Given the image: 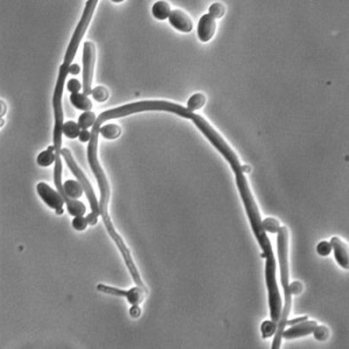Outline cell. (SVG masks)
Wrapping results in <instances>:
<instances>
[{
	"label": "cell",
	"mask_w": 349,
	"mask_h": 349,
	"mask_svg": "<svg viewBox=\"0 0 349 349\" xmlns=\"http://www.w3.org/2000/svg\"><path fill=\"white\" fill-rule=\"evenodd\" d=\"M96 0H89L85 4V8L83 12V15L78 22L75 33H73L71 40L65 52V57L63 63L61 64L59 70V76H57L56 86L54 90V96H52V109H54V119H55V125H54V147L55 149V167H54V183L57 189V192L63 197L64 203L67 204L68 211L72 217H80L84 216L86 213V207L83 203L78 202L77 199H70L65 196L63 191V183H62V155H61V150H62V135H63V125H64V116H63V108H62V97H63V90L65 85V78H67L69 73V67L72 63L73 59L77 54L78 47L83 36L85 34L86 30H88L90 21H91L94 10L97 6Z\"/></svg>",
	"instance_id": "6da1fadb"
},
{
	"label": "cell",
	"mask_w": 349,
	"mask_h": 349,
	"mask_svg": "<svg viewBox=\"0 0 349 349\" xmlns=\"http://www.w3.org/2000/svg\"><path fill=\"white\" fill-rule=\"evenodd\" d=\"M139 113V102L137 105V102H132V104H127L124 106H120V108L109 110L106 112L101 113L99 117L96 119V122H94L92 126L91 130V139L89 141V147H88V161L90 167H91V170L93 172L94 177L97 179L98 186H99L100 191V200H99V214L102 218V221H104L105 227L108 229V232L110 234V236L112 237V240L116 242L117 247L119 249V252L121 253L122 257H124V261L126 263L127 269L132 276L133 281L135 284L138 286L146 287L143 284L141 277H140V274L138 272L137 265H135L132 254H130L128 247H127L126 244L122 240V237L119 235L118 232L114 228V226L112 224V219L110 218L109 214V200H110V184L108 177H106L104 170L99 163V158H98V139H99V130L101 125L106 122L110 119H118L121 117H127L130 116V114Z\"/></svg>",
	"instance_id": "7a4b0ae2"
},
{
	"label": "cell",
	"mask_w": 349,
	"mask_h": 349,
	"mask_svg": "<svg viewBox=\"0 0 349 349\" xmlns=\"http://www.w3.org/2000/svg\"><path fill=\"white\" fill-rule=\"evenodd\" d=\"M235 182L237 190L241 196L242 202H244L246 213L249 219L250 226H252L253 233L255 235L256 240L260 245V247L263 252V257L265 258V282L266 287H268V301H269V309H270V317L275 323L278 321L281 317L282 312V298L279 294V290L277 286V279H276V260H275L272 242H270L266 232H264L262 227V221L258 212V207L255 203V199L250 191L247 178L245 174H235Z\"/></svg>",
	"instance_id": "3957f363"
},
{
	"label": "cell",
	"mask_w": 349,
	"mask_h": 349,
	"mask_svg": "<svg viewBox=\"0 0 349 349\" xmlns=\"http://www.w3.org/2000/svg\"><path fill=\"white\" fill-rule=\"evenodd\" d=\"M277 249H278V260H279V274H281V283L284 291L285 303L282 307L281 317L278 319L277 330L275 333V339L273 342V349L281 347L282 334L286 327V320L289 318L291 312V304H292V296L289 291V231L286 227H281L277 232Z\"/></svg>",
	"instance_id": "277c9868"
},
{
	"label": "cell",
	"mask_w": 349,
	"mask_h": 349,
	"mask_svg": "<svg viewBox=\"0 0 349 349\" xmlns=\"http://www.w3.org/2000/svg\"><path fill=\"white\" fill-rule=\"evenodd\" d=\"M190 120L194 122L197 126V128L206 137L208 141L212 143V146H214L216 149L224 156L226 161H227L229 163V166H231L232 170L235 172V174H241L242 166L239 158H237L236 154L234 153L232 148L228 146V143L221 138V135L218 133L203 117H200L199 114L192 113ZM242 174H244V172H242Z\"/></svg>",
	"instance_id": "5b68a950"
},
{
	"label": "cell",
	"mask_w": 349,
	"mask_h": 349,
	"mask_svg": "<svg viewBox=\"0 0 349 349\" xmlns=\"http://www.w3.org/2000/svg\"><path fill=\"white\" fill-rule=\"evenodd\" d=\"M61 155H62V157L64 158L65 163H67V166L69 167V169L71 170V172L73 175H75V177L77 178L78 182L80 183L82 187H83L84 194L86 195V197H88V199H89L91 211L93 213H96V214L100 216L99 214V202H98L97 197H96V195H94L93 189H92L91 183H90V180L86 178L84 172L82 171L80 168L77 166L75 158L72 157V155H71V153H70L69 149H63L62 148V150H61Z\"/></svg>",
	"instance_id": "8992f818"
},
{
	"label": "cell",
	"mask_w": 349,
	"mask_h": 349,
	"mask_svg": "<svg viewBox=\"0 0 349 349\" xmlns=\"http://www.w3.org/2000/svg\"><path fill=\"white\" fill-rule=\"evenodd\" d=\"M94 62H96V46L90 41H86L83 49V85L85 96L91 94Z\"/></svg>",
	"instance_id": "52a82bcc"
},
{
	"label": "cell",
	"mask_w": 349,
	"mask_h": 349,
	"mask_svg": "<svg viewBox=\"0 0 349 349\" xmlns=\"http://www.w3.org/2000/svg\"><path fill=\"white\" fill-rule=\"evenodd\" d=\"M97 290L101 293L116 296V297H125L130 305H140L145 299L147 289L142 286H135L130 290H121L114 286H109L105 284H98Z\"/></svg>",
	"instance_id": "ba28073f"
},
{
	"label": "cell",
	"mask_w": 349,
	"mask_h": 349,
	"mask_svg": "<svg viewBox=\"0 0 349 349\" xmlns=\"http://www.w3.org/2000/svg\"><path fill=\"white\" fill-rule=\"evenodd\" d=\"M36 191H38L39 196L41 197V199L43 200L44 204H46L48 207L54 209V211L56 212V214H59V216L63 214L64 199H63V197L59 194V192L55 191L54 189L50 187L48 184L43 182L38 184V186H36Z\"/></svg>",
	"instance_id": "9c48e42d"
},
{
	"label": "cell",
	"mask_w": 349,
	"mask_h": 349,
	"mask_svg": "<svg viewBox=\"0 0 349 349\" xmlns=\"http://www.w3.org/2000/svg\"><path fill=\"white\" fill-rule=\"evenodd\" d=\"M317 325H318L317 321L307 319L305 320V321L299 323L297 324V325H292L290 328H287V330L283 331L282 339L293 340V339L302 338V336L312 334V332H313L314 328L317 327Z\"/></svg>",
	"instance_id": "30bf717a"
},
{
	"label": "cell",
	"mask_w": 349,
	"mask_h": 349,
	"mask_svg": "<svg viewBox=\"0 0 349 349\" xmlns=\"http://www.w3.org/2000/svg\"><path fill=\"white\" fill-rule=\"evenodd\" d=\"M217 31L216 19H213L209 14H204L200 18L197 28V34L202 42H208L213 38Z\"/></svg>",
	"instance_id": "8fae6325"
},
{
	"label": "cell",
	"mask_w": 349,
	"mask_h": 349,
	"mask_svg": "<svg viewBox=\"0 0 349 349\" xmlns=\"http://www.w3.org/2000/svg\"><path fill=\"white\" fill-rule=\"evenodd\" d=\"M169 22L175 30L182 33H190L194 28V23L190 16L182 10H174L171 11L169 15Z\"/></svg>",
	"instance_id": "7c38bea8"
},
{
	"label": "cell",
	"mask_w": 349,
	"mask_h": 349,
	"mask_svg": "<svg viewBox=\"0 0 349 349\" xmlns=\"http://www.w3.org/2000/svg\"><path fill=\"white\" fill-rule=\"evenodd\" d=\"M332 250L334 252L335 261L338 264L343 268L344 270H348L349 268V254H348V246L341 241L339 237H332L331 239Z\"/></svg>",
	"instance_id": "4fadbf2b"
},
{
	"label": "cell",
	"mask_w": 349,
	"mask_h": 349,
	"mask_svg": "<svg viewBox=\"0 0 349 349\" xmlns=\"http://www.w3.org/2000/svg\"><path fill=\"white\" fill-rule=\"evenodd\" d=\"M63 191L65 196L70 199H78L83 196L84 191L83 187H82L80 183L78 180H72L69 179L67 182L63 183Z\"/></svg>",
	"instance_id": "5bb4252c"
},
{
	"label": "cell",
	"mask_w": 349,
	"mask_h": 349,
	"mask_svg": "<svg viewBox=\"0 0 349 349\" xmlns=\"http://www.w3.org/2000/svg\"><path fill=\"white\" fill-rule=\"evenodd\" d=\"M70 101L76 109L84 111V112L92 110V101L84 93H71L70 94Z\"/></svg>",
	"instance_id": "9a60e30c"
},
{
	"label": "cell",
	"mask_w": 349,
	"mask_h": 349,
	"mask_svg": "<svg viewBox=\"0 0 349 349\" xmlns=\"http://www.w3.org/2000/svg\"><path fill=\"white\" fill-rule=\"evenodd\" d=\"M171 13V7L167 2H156L151 7V14L157 20H166Z\"/></svg>",
	"instance_id": "2e32d148"
},
{
	"label": "cell",
	"mask_w": 349,
	"mask_h": 349,
	"mask_svg": "<svg viewBox=\"0 0 349 349\" xmlns=\"http://www.w3.org/2000/svg\"><path fill=\"white\" fill-rule=\"evenodd\" d=\"M121 134V128L116 124H106L100 127L99 135L106 140H116Z\"/></svg>",
	"instance_id": "e0dca14e"
},
{
	"label": "cell",
	"mask_w": 349,
	"mask_h": 349,
	"mask_svg": "<svg viewBox=\"0 0 349 349\" xmlns=\"http://www.w3.org/2000/svg\"><path fill=\"white\" fill-rule=\"evenodd\" d=\"M36 162L40 167H49L51 166L52 163H55V149L54 147L50 146L47 148V150H43L42 153H40V155L36 158Z\"/></svg>",
	"instance_id": "ac0fdd59"
},
{
	"label": "cell",
	"mask_w": 349,
	"mask_h": 349,
	"mask_svg": "<svg viewBox=\"0 0 349 349\" xmlns=\"http://www.w3.org/2000/svg\"><path fill=\"white\" fill-rule=\"evenodd\" d=\"M206 102V97L203 93H195L189 98L186 109L190 111V112H194V111L200 110Z\"/></svg>",
	"instance_id": "d6986e66"
},
{
	"label": "cell",
	"mask_w": 349,
	"mask_h": 349,
	"mask_svg": "<svg viewBox=\"0 0 349 349\" xmlns=\"http://www.w3.org/2000/svg\"><path fill=\"white\" fill-rule=\"evenodd\" d=\"M96 114L91 111H86V112L82 113L79 116V119H78V122L77 125L79 126L80 129H88V128H91L93 126L94 122H96Z\"/></svg>",
	"instance_id": "ffe728a7"
},
{
	"label": "cell",
	"mask_w": 349,
	"mask_h": 349,
	"mask_svg": "<svg viewBox=\"0 0 349 349\" xmlns=\"http://www.w3.org/2000/svg\"><path fill=\"white\" fill-rule=\"evenodd\" d=\"M277 330V323L273 320H265L261 325V334L263 339H269L275 335Z\"/></svg>",
	"instance_id": "44dd1931"
},
{
	"label": "cell",
	"mask_w": 349,
	"mask_h": 349,
	"mask_svg": "<svg viewBox=\"0 0 349 349\" xmlns=\"http://www.w3.org/2000/svg\"><path fill=\"white\" fill-rule=\"evenodd\" d=\"M79 133H80V128L76 122L67 121L63 125V134L68 139H76L79 137Z\"/></svg>",
	"instance_id": "7402d4cb"
},
{
	"label": "cell",
	"mask_w": 349,
	"mask_h": 349,
	"mask_svg": "<svg viewBox=\"0 0 349 349\" xmlns=\"http://www.w3.org/2000/svg\"><path fill=\"white\" fill-rule=\"evenodd\" d=\"M262 227H263L264 232L275 234L279 231L281 225H279V221L277 219H275V218H265V219L262 221Z\"/></svg>",
	"instance_id": "603a6c76"
},
{
	"label": "cell",
	"mask_w": 349,
	"mask_h": 349,
	"mask_svg": "<svg viewBox=\"0 0 349 349\" xmlns=\"http://www.w3.org/2000/svg\"><path fill=\"white\" fill-rule=\"evenodd\" d=\"M91 94L93 99L98 102H105L110 96L108 89L104 88V86H96V88L92 89Z\"/></svg>",
	"instance_id": "cb8c5ba5"
},
{
	"label": "cell",
	"mask_w": 349,
	"mask_h": 349,
	"mask_svg": "<svg viewBox=\"0 0 349 349\" xmlns=\"http://www.w3.org/2000/svg\"><path fill=\"white\" fill-rule=\"evenodd\" d=\"M225 5L221 3H213L208 8V13L213 19H220L225 14Z\"/></svg>",
	"instance_id": "d4e9b609"
},
{
	"label": "cell",
	"mask_w": 349,
	"mask_h": 349,
	"mask_svg": "<svg viewBox=\"0 0 349 349\" xmlns=\"http://www.w3.org/2000/svg\"><path fill=\"white\" fill-rule=\"evenodd\" d=\"M312 334H313L314 339L318 340V341H326L330 338V330L326 326L317 325V327L312 332Z\"/></svg>",
	"instance_id": "484cf974"
},
{
	"label": "cell",
	"mask_w": 349,
	"mask_h": 349,
	"mask_svg": "<svg viewBox=\"0 0 349 349\" xmlns=\"http://www.w3.org/2000/svg\"><path fill=\"white\" fill-rule=\"evenodd\" d=\"M72 227L76 229L78 232H82V231H85V228L88 227V221H86V218H84L83 216L80 217H75L72 220Z\"/></svg>",
	"instance_id": "4316f807"
},
{
	"label": "cell",
	"mask_w": 349,
	"mask_h": 349,
	"mask_svg": "<svg viewBox=\"0 0 349 349\" xmlns=\"http://www.w3.org/2000/svg\"><path fill=\"white\" fill-rule=\"evenodd\" d=\"M332 252V245L331 242L327 241H321L317 246V253L320 256H328Z\"/></svg>",
	"instance_id": "83f0119b"
},
{
	"label": "cell",
	"mask_w": 349,
	"mask_h": 349,
	"mask_svg": "<svg viewBox=\"0 0 349 349\" xmlns=\"http://www.w3.org/2000/svg\"><path fill=\"white\" fill-rule=\"evenodd\" d=\"M289 291L291 296H299L303 292V284L301 282L294 281L289 284Z\"/></svg>",
	"instance_id": "f1b7e54d"
},
{
	"label": "cell",
	"mask_w": 349,
	"mask_h": 349,
	"mask_svg": "<svg viewBox=\"0 0 349 349\" xmlns=\"http://www.w3.org/2000/svg\"><path fill=\"white\" fill-rule=\"evenodd\" d=\"M67 89H68V91H70L71 93H78L82 89L80 82L77 79H70L67 83Z\"/></svg>",
	"instance_id": "f546056e"
},
{
	"label": "cell",
	"mask_w": 349,
	"mask_h": 349,
	"mask_svg": "<svg viewBox=\"0 0 349 349\" xmlns=\"http://www.w3.org/2000/svg\"><path fill=\"white\" fill-rule=\"evenodd\" d=\"M78 139H79L80 142H89L90 139H91V132H89L88 129H80Z\"/></svg>",
	"instance_id": "4dcf8cb0"
},
{
	"label": "cell",
	"mask_w": 349,
	"mask_h": 349,
	"mask_svg": "<svg viewBox=\"0 0 349 349\" xmlns=\"http://www.w3.org/2000/svg\"><path fill=\"white\" fill-rule=\"evenodd\" d=\"M141 313H142V311H141V309H140L139 305H132V307L129 309V315L134 319L140 318Z\"/></svg>",
	"instance_id": "1f68e13d"
},
{
	"label": "cell",
	"mask_w": 349,
	"mask_h": 349,
	"mask_svg": "<svg viewBox=\"0 0 349 349\" xmlns=\"http://www.w3.org/2000/svg\"><path fill=\"white\" fill-rule=\"evenodd\" d=\"M307 319H309V318H307L306 315H304V317H301V318H294V319H292V320H289V319H287V320H286V324H285V325H286V326L297 325V324H299V323H303V321H305V320H307Z\"/></svg>",
	"instance_id": "d6a6232c"
},
{
	"label": "cell",
	"mask_w": 349,
	"mask_h": 349,
	"mask_svg": "<svg viewBox=\"0 0 349 349\" xmlns=\"http://www.w3.org/2000/svg\"><path fill=\"white\" fill-rule=\"evenodd\" d=\"M98 214H96V213H90V214L86 217V221H88V224L89 225H91V226H94V225H97L98 223Z\"/></svg>",
	"instance_id": "836d02e7"
},
{
	"label": "cell",
	"mask_w": 349,
	"mask_h": 349,
	"mask_svg": "<svg viewBox=\"0 0 349 349\" xmlns=\"http://www.w3.org/2000/svg\"><path fill=\"white\" fill-rule=\"evenodd\" d=\"M80 72V67L76 63H71L69 67V73L71 75H78Z\"/></svg>",
	"instance_id": "e575fe53"
},
{
	"label": "cell",
	"mask_w": 349,
	"mask_h": 349,
	"mask_svg": "<svg viewBox=\"0 0 349 349\" xmlns=\"http://www.w3.org/2000/svg\"><path fill=\"white\" fill-rule=\"evenodd\" d=\"M6 113V105H5V101H2V113H0V116L4 117Z\"/></svg>",
	"instance_id": "d590c367"
}]
</instances>
